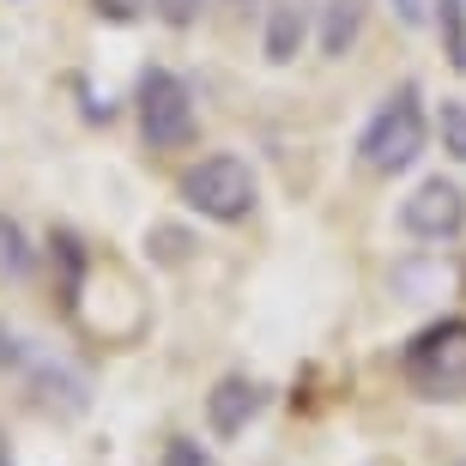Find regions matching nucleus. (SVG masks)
Returning a JSON list of instances; mask_svg holds the SVG:
<instances>
[{"label": "nucleus", "mask_w": 466, "mask_h": 466, "mask_svg": "<svg viewBox=\"0 0 466 466\" xmlns=\"http://www.w3.org/2000/svg\"><path fill=\"white\" fill-rule=\"evenodd\" d=\"M424 152V109H418V86H400L388 104L370 116V127L358 134V164L376 176L412 170Z\"/></svg>", "instance_id": "obj_1"}, {"label": "nucleus", "mask_w": 466, "mask_h": 466, "mask_svg": "<svg viewBox=\"0 0 466 466\" xmlns=\"http://www.w3.org/2000/svg\"><path fill=\"white\" fill-rule=\"evenodd\" d=\"M255 194H260L255 170L237 152H212V157H200V164L182 170V200L200 218H212V225H242L255 212Z\"/></svg>", "instance_id": "obj_2"}, {"label": "nucleus", "mask_w": 466, "mask_h": 466, "mask_svg": "<svg viewBox=\"0 0 466 466\" xmlns=\"http://www.w3.org/2000/svg\"><path fill=\"white\" fill-rule=\"evenodd\" d=\"M400 370L424 400H466V321H436L400 351Z\"/></svg>", "instance_id": "obj_3"}, {"label": "nucleus", "mask_w": 466, "mask_h": 466, "mask_svg": "<svg viewBox=\"0 0 466 466\" xmlns=\"http://www.w3.org/2000/svg\"><path fill=\"white\" fill-rule=\"evenodd\" d=\"M134 109H139V139L152 152H182L194 146V91L176 79L170 67H146L134 86Z\"/></svg>", "instance_id": "obj_4"}, {"label": "nucleus", "mask_w": 466, "mask_h": 466, "mask_svg": "<svg viewBox=\"0 0 466 466\" xmlns=\"http://www.w3.org/2000/svg\"><path fill=\"white\" fill-rule=\"evenodd\" d=\"M400 225L412 230L418 242H449L466 230V188L449 182V176H431V182H418L406 194V207H400Z\"/></svg>", "instance_id": "obj_5"}, {"label": "nucleus", "mask_w": 466, "mask_h": 466, "mask_svg": "<svg viewBox=\"0 0 466 466\" xmlns=\"http://www.w3.org/2000/svg\"><path fill=\"white\" fill-rule=\"evenodd\" d=\"M260 400H267V388H260V381L225 376L207 394V424H212V436H242V431H248V418L260 412Z\"/></svg>", "instance_id": "obj_6"}, {"label": "nucleus", "mask_w": 466, "mask_h": 466, "mask_svg": "<svg viewBox=\"0 0 466 466\" xmlns=\"http://www.w3.org/2000/svg\"><path fill=\"white\" fill-rule=\"evenodd\" d=\"M303 36H309V6L303 0H273L267 6V31H260V55L273 67H285V61H297Z\"/></svg>", "instance_id": "obj_7"}, {"label": "nucleus", "mask_w": 466, "mask_h": 466, "mask_svg": "<svg viewBox=\"0 0 466 466\" xmlns=\"http://www.w3.org/2000/svg\"><path fill=\"white\" fill-rule=\"evenodd\" d=\"M363 13H370V0H328V6H321V55L339 61L363 36Z\"/></svg>", "instance_id": "obj_8"}, {"label": "nucleus", "mask_w": 466, "mask_h": 466, "mask_svg": "<svg viewBox=\"0 0 466 466\" xmlns=\"http://www.w3.org/2000/svg\"><path fill=\"white\" fill-rule=\"evenodd\" d=\"M436 134H442V152L466 164V104L461 97H442L436 104Z\"/></svg>", "instance_id": "obj_9"}, {"label": "nucleus", "mask_w": 466, "mask_h": 466, "mask_svg": "<svg viewBox=\"0 0 466 466\" xmlns=\"http://www.w3.org/2000/svg\"><path fill=\"white\" fill-rule=\"evenodd\" d=\"M436 6H442V49L466 73V0H436Z\"/></svg>", "instance_id": "obj_10"}, {"label": "nucleus", "mask_w": 466, "mask_h": 466, "mask_svg": "<svg viewBox=\"0 0 466 466\" xmlns=\"http://www.w3.org/2000/svg\"><path fill=\"white\" fill-rule=\"evenodd\" d=\"M146 248H152L164 267H176V260H188V230H170V225H157L152 237H146Z\"/></svg>", "instance_id": "obj_11"}, {"label": "nucleus", "mask_w": 466, "mask_h": 466, "mask_svg": "<svg viewBox=\"0 0 466 466\" xmlns=\"http://www.w3.org/2000/svg\"><path fill=\"white\" fill-rule=\"evenodd\" d=\"M157 466H212V454L200 449L194 436H170V442H164V461H157Z\"/></svg>", "instance_id": "obj_12"}, {"label": "nucleus", "mask_w": 466, "mask_h": 466, "mask_svg": "<svg viewBox=\"0 0 466 466\" xmlns=\"http://www.w3.org/2000/svg\"><path fill=\"white\" fill-rule=\"evenodd\" d=\"M200 6H207V0H152V13L164 18L170 31H188L194 18H200Z\"/></svg>", "instance_id": "obj_13"}, {"label": "nucleus", "mask_w": 466, "mask_h": 466, "mask_svg": "<svg viewBox=\"0 0 466 466\" xmlns=\"http://www.w3.org/2000/svg\"><path fill=\"white\" fill-rule=\"evenodd\" d=\"M0 260H6L13 273H25V267H31V255H25V237H18L13 218H0Z\"/></svg>", "instance_id": "obj_14"}, {"label": "nucleus", "mask_w": 466, "mask_h": 466, "mask_svg": "<svg viewBox=\"0 0 466 466\" xmlns=\"http://www.w3.org/2000/svg\"><path fill=\"white\" fill-rule=\"evenodd\" d=\"M146 6H152V0H91V13L109 18V25H134Z\"/></svg>", "instance_id": "obj_15"}, {"label": "nucleus", "mask_w": 466, "mask_h": 466, "mask_svg": "<svg viewBox=\"0 0 466 466\" xmlns=\"http://www.w3.org/2000/svg\"><path fill=\"white\" fill-rule=\"evenodd\" d=\"M400 6V18H406V25H424V6H418V0H394Z\"/></svg>", "instance_id": "obj_16"}, {"label": "nucleus", "mask_w": 466, "mask_h": 466, "mask_svg": "<svg viewBox=\"0 0 466 466\" xmlns=\"http://www.w3.org/2000/svg\"><path fill=\"white\" fill-rule=\"evenodd\" d=\"M0 466H13V454H6V449H0Z\"/></svg>", "instance_id": "obj_17"}, {"label": "nucleus", "mask_w": 466, "mask_h": 466, "mask_svg": "<svg viewBox=\"0 0 466 466\" xmlns=\"http://www.w3.org/2000/svg\"><path fill=\"white\" fill-rule=\"evenodd\" d=\"M454 466H466V461H454Z\"/></svg>", "instance_id": "obj_18"}]
</instances>
